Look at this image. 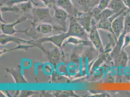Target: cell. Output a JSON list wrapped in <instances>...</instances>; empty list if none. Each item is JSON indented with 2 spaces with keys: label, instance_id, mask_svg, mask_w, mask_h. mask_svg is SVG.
Listing matches in <instances>:
<instances>
[{
  "label": "cell",
  "instance_id": "12",
  "mask_svg": "<svg viewBox=\"0 0 130 97\" xmlns=\"http://www.w3.org/2000/svg\"><path fill=\"white\" fill-rule=\"evenodd\" d=\"M90 19L89 17H86L80 20V22L82 26L84 27L85 30H89L90 24Z\"/></svg>",
  "mask_w": 130,
  "mask_h": 97
},
{
  "label": "cell",
  "instance_id": "11",
  "mask_svg": "<svg viewBox=\"0 0 130 97\" xmlns=\"http://www.w3.org/2000/svg\"><path fill=\"white\" fill-rule=\"evenodd\" d=\"M123 33L125 34L130 33V14H126L125 16Z\"/></svg>",
  "mask_w": 130,
  "mask_h": 97
},
{
  "label": "cell",
  "instance_id": "7",
  "mask_svg": "<svg viewBox=\"0 0 130 97\" xmlns=\"http://www.w3.org/2000/svg\"><path fill=\"white\" fill-rule=\"evenodd\" d=\"M68 34H61L59 36H54L51 38H44L43 39L44 41L46 40H49L52 42L56 45L57 46L60 47L62 44L63 41L67 37H68Z\"/></svg>",
  "mask_w": 130,
  "mask_h": 97
},
{
  "label": "cell",
  "instance_id": "3",
  "mask_svg": "<svg viewBox=\"0 0 130 97\" xmlns=\"http://www.w3.org/2000/svg\"><path fill=\"white\" fill-rule=\"evenodd\" d=\"M33 12L40 20L44 22L52 21V17L50 15L49 9L48 8H34Z\"/></svg>",
  "mask_w": 130,
  "mask_h": 97
},
{
  "label": "cell",
  "instance_id": "6",
  "mask_svg": "<svg viewBox=\"0 0 130 97\" xmlns=\"http://www.w3.org/2000/svg\"><path fill=\"white\" fill-rule=\"evenodd\" d=\"M8 73H10L13 76L14 79L17 83H22L27 82L23 78L21 73L20 69H6Z\"/></svg>",
  "mask_w": 130,
  "mask_h": 97
},
{
  "label": "cell",
  "instance_id": "2",
  "mask_svg": "<svg viewBox=\"0 0 130 97\" xmlns=\"http://www.w3.org/2000/svg\"><path fill=\"white\" fill-rule=\"evenodd\" d=\"M67 34L68 36L80 37L85 34V29L76 21V19L74 17H72L71 19V23L69 31Z\"/></svg>",
  "mask_w": 130,
  "mask_h": 97
},
{
  "label": "cell",
  "instance_id": "15",
  "mask_svg": "<svg viewBox=\"0 0 130 97\" xmlns=\"http://www.w3.org/2000/svg\"><path fill=\"white\" fill-rule=\"evenodd\" d=\"M77 2L81 6H85L89 3V0H77Z\"/></svg>",
  "mask_w": 130,
  "mask_h": 97
},
{
  "label": "cell",
  "instance_id": "8",
  "mask_svg": "<svg viewBox=\"0 0 130 97\" xmlns=\"http://www.w3.org/2000/svg\"><path fill=\"white\" fill-rule=\"evenodd\" d=\"M57 6L64 9L68 12H71L72 11L73 5L71 0H57Z\"/></svg>",
  "mask_w": 130,
  "mask_h": 97
},
{
  "label": "cell",
  "instance_id": "1",
  "mask_svg": "<svg viewBox=\"0 0 130 97\" xmlns=\"http://www.w3.org/2000/svg\"><path fill=\"white\" fill-rule=\"evenodd\" d=\"M126 11H125L119 16L115 18L111 24V29L114 33L115 37L119 38L121 35L124 28L125 18L126 16Z\"/></svg>",
  "mask_w": 130,
  "mask_h": 97
},
{
  "label": "cell",
  "instance_id": "4",
  "mask_svg": "<svg viewBox=\"0 0 130 97\" xmlns=\"http://www.w3.org/2000/svg\"><path fill=\"white\" fill-rule=\"evenodd\" d=\"M89 38L94 45L96 48L99 49V51H103V44L102 42L101 39L99 35L97 29L95 27H93L90 30Z\"/></svg>",
  "mask_w": 130,
  "mask_h": 97
},
{
  "label": "cell",
  "instance_id": "14",
  "mask_svg": "<svg viewBox=\"0 0 130 97\" xmlns=\"http://www.w3.org/2000/svg\"><path fill=\"white\" fill-rule=\"evenodd\" d=\"M28 1V0H10L9 2V3L11 4V5H13V4H19V3H24V2H26Z\"/></svg>",
  "mask_w": 130,
  "mask_h": 97
},
{
  "label": "cell",
  "instance_id": "10",
  "mask_svg": "<svg viewBox=\"0 0 130 97\" xmlns=\"http://www.w3.org/2000/svg\"><path fill=\"white\" fill-rule=\"evenodd\" d=\"M111 1V0H100L97 10L98 13H101L106 9L109 6Z\"/></svg>",
  "mask_w": 130,
  "mask_h": 97
},
{
  "label": "cell",
  "instance_id": "9",
  "mask_svg": "<svg viewBox=\"0 0 130 97\" xmlns=\"http://www.w3.org/2000/svg\"><path fill=\"white\" fill-rule=\"evenodd\" d=\"M53 30V26L47 23H43L39 25L37 27V31L38 32L42 33L44 34H48L52 32Z\"/></svg>",
  "mask_w": 130,
  "mask_h": 97
},
{
  "label": "cell",
  "instance_id": "16",
  "mask_svg": "<svg viewBox=\"0 0 130 97\" xmlns=\"http://www.w3.org/2000/svg\"><path fill=\"white\" fill-rule=\"evenodd\" d=\"M122 2L126 7L130 10V0H122Z\"/></svg>",
  "mask_w": 130,
  "mask_h": 97
},
{
  "label": "cell",
  "instance_id": "5",
  "mask_svg": "<svg viewBox=\"0 0 130 97\" xmlns=\"http://www.w3.org/2000/svg\"><path fill=\"white\" fill-rule=\"evenodd\" d=\"M54 18L61 24L63 27H65L66 21L68 18V13L65 10L60 8L58 6H54Z\"/></svg>",
  "mask_w": 130,
  "mask_h": 97
},
{
  "label": "cell",
  "instance_id": "13",
  "mask_svg": "<svg viewBox=\"0 0 130 97\" xmlns=\"http://www.w3.org/2000/svg\"><path fill=\"white\" fill-rule=\"evenodd\" d=\"M69 42H71V43H74V44H77V43H81L82 42H83V40H78L76 38H70L68 40V41L65 43H69Z\"/></svg>",
  "mask_w": 130,
  "mask_h": 97
}]
</instances>
